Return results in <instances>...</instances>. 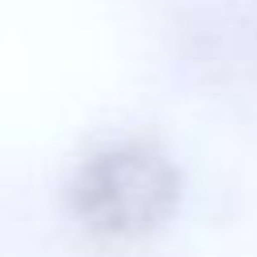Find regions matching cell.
<instances>
[{
    "label": "cell",
    "mask_w": 257,
    "mask_h": 257,
    "mask_svg": "<svg viewBox=\"0 0 257 257\" xmlns=\"http://www.w3.org/2000/svg\"><path fill=\"white\" fill-rule=\"evenodd\" d=\"M177 189V169L161 149L116 141L80 165L72 205L80 221L104 237H141L173 213Z\"/></svg>",
    "instance_id": "1"
}]
</instances>
